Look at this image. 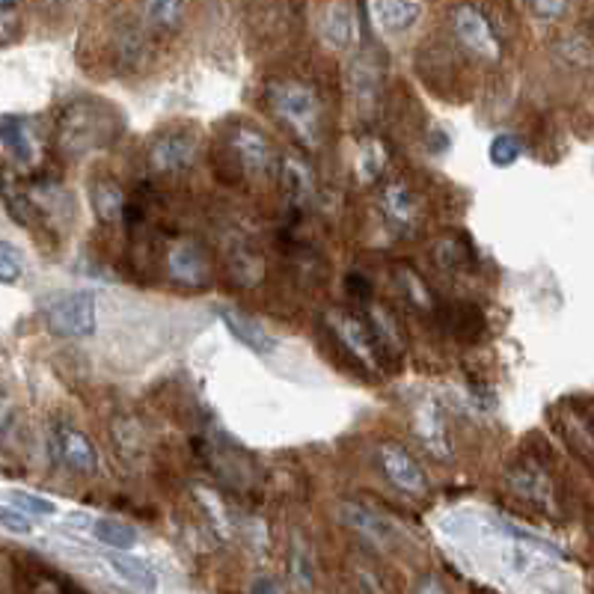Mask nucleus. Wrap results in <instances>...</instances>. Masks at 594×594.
Wrapping results in <instances>:
<instances>
[{
    "mask_svg": "<svg viewBox=\"0 0 594 594\" xmlns=\"http://www.w3.org/2000/svg\"><path fill=\"white\" fill-rule=\"evenodd\" d=\"M0 520H3V527L10 529V532H30V520H27V515H15V508H10V505H3Z\"/></svg>",
    "mask_w": 594,
    "mask_h": 594,
    "instance_id": "2f4dec72",
    "label": "nucleus"
},
{
    "mask_svg": "<svg viewBox=\"0 0 594 594\" xmlns=\"http://www.w3.org/2000/svg\"><path fill=\"white\" fill-rule=\"evenodd\" d=\"M167 270L173 280L181 282V286H191V289H200L212 280V262L205 256V250L193 241H179L169 248Z\"/></svg>",
    "mask_w": 594,
    "mask_h": 594,
    "instance_id": "1a4fd4ad",
    "label": "nucleus"
},
{
    "mask_svg": "<svg viewBox=\"0 0 594 594\" xmlns=\"http://www.w3.org/2000/svg\"><path fill=\"white\" fill-rule=\"evenodd\" d=\"M92 535H96V541H101L104 547L116 549V553H125V549L137 547V529L123 523V520H113V517H99V520H92Z\"/></svg>",
    "mask_w": 594,
    "mask_h": 594,
    "instance_id": "412c9836",
    "label": "nucleus"
},
{
    "mask_svg": "<svg viewBox=\"0 0 594 594\" xmlns=\"http://www.w3.org/2000/svg\"><path fill=\"white\" fill-rule=\"evenodd\" d=\"M220 318H224L226 330L232 333V339H238L241 345L250 347L258 357H268V354L277 351V337L262 321H256V318L238 313V309H224Z\"/></svg>",
    "mask_w": 594,
    "mask_h": 594,
    "instance_id": "2eb2a0df",
    "label": "nucleus"
},
{
    "mask_svg": "<svg viewBox=\"0 0 594 594\" xmlns=\"http://www.w3.org/2000/svg\"><path fill=\"white\" fill-rule=\"evenodd\" d=\"M253 594H280V585L274 583V580H258L253 585Z\"/></svg>",
    "mask_w": 594,
    "mask_h": 594,
    "instance_id": "473e14b6",
    "label": "nucleus"
},
{
    "mask_svg": "<svg viewBox=\"0 0 594 594\" xmlns=\"http://www.w3.org/2000/svg\"><path fill=\"white\" fill-rule=\"evenodd\" d=\"M108 565H111L113 571L119 573V580H125L128 585H135V589H140V592L152 594L157 589L155 571H152L143 559L125 556V553H111V556H108Z\"/></svg>",
    "mask_w": 594,
    "mask_h": 594,
    "instance_id": "aec40b11",
    "label": "nucleus"
},
{
    "mask_svg": "<svg viewBox=\"0 0 594 594\" xmlns=\"http://www.w3.org/2000/svg\"><path fill=\"white\" fill-rule=\"evenodd\" d=\"M448 330L458 339H464V342H472V339L482 333V313H479V306L458 303L452 309V315H448Z\"/></svg>",
    "mask_w": 594,
    "mask_h": 594,
    "instance_id": "a878e982",
    "label": "nucleus"
},
{
    "mask_svg": "<svg viewBox=\"0 0 594 594\" xmlns=\"http://www.w3.org/2000/svg\"><path fill=\"white\" fill-rule=\"evenodd\" d=\"M7 505L15 508L18 515L27 517H48L56 511V505L51 503V500L30 494V491H10V494H7Z\"/></svg>",
    "mask_w": 594,
    "mask_h": 594,
    "instance_id": "bb28decb",
    "label": "nucleus"
},
{
    "mask_svg": "<svg viewBox=\"0 0 594 594\" xmlns=\"http://www.w3.org/2000/svg\"><path fill=\"white\" fill-rule=\"evenodd\" d=\"M529 10L541 22H556L565 12L571 10V0H527Z\"/></svg>",
    "mask_w": 594,
    "mask_h": 594,
    "instance_id": "c756f323",
    "label": "nucleus"
},
{
    "mask_svg": "<svg viewBox=\"0 0 594 594\" xmlns=\"http://www.w3.org/2000/svg\"><path fill=\"white\" fill-rule=\"evenodd\" d=\"M327 327H330V333L337 339L339 345L345 347L351 359H357L363 369L375 371L381 366V351H378V342L371 337L369 321H363L354 313H337L327 315Z\"/></svg>",
    "mask_w": 594,
    "mask_h": 594,
    "instance_id": "39448f33",
    "label": "nucleus"
},
{
    "mask_svg": "<svg viewBox=\"0 0 594 594\" xmlns=\"http://www.w3.org/2000/svg\"><path fill=\"white\" fill-rule=\"evenodd\" d=\"M143 15L157 30H176L185 15V0H143Z\"/></svg>",
    "mask_w": 594,
    "mask_h": 594,
    "instance_id": "b1692460",
    "label": "nucleus"
},
{
    "mask_svg": "<svg viewBox=\"0 0 594 594\" xmlns=\"http://www.w3.org/2000/svg\"><path fill=\"white\" fill-rule=\"evenodd\" d=\"M416 434H419V440L426 443V448L434 458H448L446 426H443V416H440L438 404L434 402L419 404V410H416Z\"/></svg>",
    "mask_w": 594,
    "mask_h": 594,
    "instance_id": "f3484780",
    "label": "nucleus"
},
{
    "mask_svg": "<svg viewBox=\"0 0 594 594\" xmlns=\"http://www.w3.org/2000/svg\"><path fill=\"white\" fill-rule=\"evenodd\" d=\"M229 149L241 164L244 173L250 176H265L270 169V143L268 137L250 128V125H236L232 135H229Z\"/></svg>",
    "mask_w": 594,
    "mask_h": 594,
    "instance_id": "9b49d317",
    "label": "nucleus"
},
{
    "mask_svg": "<svg viewBox=\"0 0 594 594\" xmlns=\"http://www.w3.org/2000/svg\"><path fill=\"white\" fill-rule=\"evenodd\" d=\"M0 143L10 161H15L18 167H34L39 157V137L30 119L24 116H3L0 123Z\"/></svg>",
    "mask_w": 594,
    "mask_h": 594,
    "instance_id": "f8f14e48",
    "label": "nucleus"
},
{
    "mask_svg": "<svg viewBox=\"0 0 594 594\" xmlns=\"http://www.w3.org/2000/svg\"><path fill=\"white\" fill-rule=\"evenodd\" d=\"M505 484L515 491L520 500L539 505V508H547L553 505V482L549 476L535 464H515L511 470L505 472Z\"/></svg>",
    "mask_w": 594,
    "mask_h": 594,
    "instance_id": "4468645a",
    "label": "nucleus"
},
{
    "mask_svg": "<svg viewBox=\"0 0 594 594\" xmlns=\"http://www.w3.org/2000/svg\"><path fill=\"white\" fill-rule=\"evenodd\" d=\"M265 99H268L270 111L280 116L282 123L289 125L301 143L315 147L321 140V123H325V113H321V101L301 80H270L265 87Z\"/></svg>",
    "mask_w": 594,
    "mask_h": 594,
    "instance_id": "f03ea898",
    "label": "nucleus"
},
{
    "mask_svg": "<svg viewBox=\"0 0 594 594\" xmlns=\"http://www.w3.org/2000/svg\"><path fill=\"white\" fill-rule=\"evenodd\" d=\"M371 22L383 34H404L410 30L422 12L419 0H371Z\"/></svg>",
    "mask_w": 594,
    "mask_h": 594,
    "instance_id": "dca6fc26",
    "label": "nucleus"
},
{
    "mask_svg": "<svg viewBox=\"0 0 594 594\" xmlns=\"http://www.w3.org/2000/svg\"><path fill=\"white\" fill-rule=\"evenodd\" d=\"M378 464H381L383 476L390 479L393 488H399L402 494L422 496L428 491V479L422 467L410 458V452L399 443H381L378 446Z\"/></svg>",
    "mask_w": 594,
    "mask_h": 594,
    "instance_id": "0eeeda50",
    "label": "nucleus"
},
{
    "mask_svg": "<svg viewBox=\"0 0 594 594\" xmlns=\"http://www.w3.org/2000/svg\"><path fill=\"white\" fill-rule=\"evenodd\" d=\"M339 520L345 523L351 532H357L359 539H366L375 547H393L395 544V529L393 523L381 517L378 511H371L359 503H342L339 505Z\"/></svg>",
    "mask_w": 594,
    "mask_h": 594,
    "instance_id": "9d476101",
    "label": "nucleus"
},
{
    "mask_svg": "<svg viewBox=\"0 0 594 594\" xmlns=\"http://www.w3.org/2000/svg\"><path fill=\"white\" fill-rule=\"evenodd\" d=\"M197 157V137L191 131H164L157 135V140L149 147V164L157 173H179V169L191 167Z\"/></svg>",
    "mask_w": 594,
    "mask_h": 594,
    "instance_id": "6e6552de",
    "label": "nucleus"
},
{
    "mask_svg": "<svg viewBox=\"0 0 594 594\" xmlns=\"http://www.w3.org/2000/svg\"><path fill=\"white\" fill-rule=\"evenodd\" d=\"M92 208L99 214L101 224H113L123 217V191L113 181H99L92 188Z\"/></svg>",
    "mask_w": 594,
    "mask_h": 594,
    "instance_id": "393cba45",
    "label": "nucleus"
},
{
    "mask_svg": "<svg viewBox=\"0 0 594 594\" xmlns=\"http://www.w3.org/2000/svg\"><path fill=\"white\" fill-rule=\"evenodd\" d=\"M119 135H123V116L101 99L72 101L56 119V147L68 157L101 152L113 147Z\"/></svg>",
    "mask_w": 594,
    "mask_h": 594,
    "instance_id": "f257e3e1",
    "label": "nucleus"
},
{
    "mask_svg": "<svg viewBox=\"0 0 594 594\" xmlns=\"http://www.w3.org/2000/svg\"><path fill=\"white\" fill-rule=\"evenodd\" d=\"M369 330L375 342H378V351H381V359H399L404 354V339L399 333V327L390 318L387 309H371L369 313Z\"/></svg>",
    "mask_w": 594,
    "mask_h": 594,
    "instance_id": "a211bd4d",
    "label": "nucleus"
},
{
    "mask_svg": "<svg viewBox=\"0 0 594 594\" xmlns=\"http://www.w3.org/2000/svg\"><path fill=\"white\" fill-rule=\"evenodd\" d=\"M24 270H27V258H24V253L15 244H10V241H3L0 244V280L7 282V286H12V282L22 277Z\"/></svg>",
    "mask_w": 594,
    "mask_h": 594,
    "instance_id": "cd10ccee",
    "label": "nucleus"
},
{
    "mask_svg": "<svg viewBox=\"0 0 594 594\" xmlns=\"http://www.w3.org/2000/svg\"><path fill=\"white\" fill-rule=\"evenodd\" d=\"M289 580H292V589L298 594L313 592V556H309V547H306L301 539L292 541V553H289Z\"/></svg>",
    "mask_w": 594,
    "mask_h": 594,
    "instance_id": "5701e85b",
    "label": "nucleus"
},
{
    "mask_svg": "<svg viewBox=\"0 0 594 594\" xmlns=\"http://www.w3.org/2000/svg\"><path fill=\"white\" fill-rule=\"evenodd\" d=\"M419 594H446V592H443V585H440L438 580H426L422 589H419Z\"/></svg>",
    "mask_w": 594,
    "mask_h": 594,
    "instance_id": "72a5a7b5",
    "label": "nucleus"
},
{
    "mask_svg": "<svg viewBox=\"0 0 594 594\" xmlns=\"http://www.w3.org/2000/svg\"><path fill=\"white\" fill-rule=\"evenodd\" d=\"M520 152H523V147H520V140L515 135H500L494 137V143L488 149V157H491L494 167H511L520 157Z\"/></svg>",
    "mask_w": 594,
    "mask_h": 594,
    "instance_id": "c85d7f7f",
    "label": "nucleus"
},
{
    "mask_svg": "<svg viewBox=\"0 0 594 594\" xmlns=\"http://www.w3.org/2000/svg\"><path fill=\"white\" fill-rule=\"evenodd\" d=\"M51 452L66 470L80 472V476L99 472V452L90 443V438L80 434L78 428L63 426V422L51 428Z\"/></svg>",
    "mask_w": 594,
    "mask_h": 594,
    "instance_id": "423d86ee",
    "label": "nucleus"
},
{
    "mask_svg": "<svg viewBox=\"0 0 594 594\" xmlns=\"http://www.w3.org/2000/svg\"><path fill=\"white\" fill-rule=\"evenodd\" d=\"M452 34L458 39L460 46L467 48L470 54H476L479 60H500V36H496L494 24L488 22L479 7L472 3H458L452 10Z\"/></svg>",
    "mask_w": 594,
    "mask_h": 594,
    "instance_id": "20e7f679",
    "label": "nucleus"
},
{
    "mask_svg": "<svg viewBox=\"0 0 594 594\" xmlns=\"http://www.w3.org/2000/svg\"><path fill=\"white\" fill-rule=\"evenodd\" d=\"M383 214L390 217V224L395 226H410L416 217V202L410 197V191L404 188V185H387V191H383Z\"/></svg>",
    "mask_w": 594,
    "mask_h": 594,
    "instance_id": "4be33fe9",
    "label": "nucleus"
},
{
    "mask_svg": "<svg viewBox=\"0 0 594 594\" xmlns=\"http://www.w3.org/2000/svg\"><path fill=\"white\" fill-rule=\"evenodd\" d=\"M318 34L325 39V46L345 51L354 46V36H357V18L354 10L347 7L345 0H330L321 15H318Z\"/></svg>",
    "mask_w": 594,
    "mask_h": 594,
    "instance_id": "ddd939ff",
    "label": "nucleus"
},
{
    "mask_svg": "<svg viewBox=\"0 0 594 594\" xmlns=\"http://www.w3.org/2000/svg\"><path fill=\"white\" fill-rule=\"evenodd\" d=\"M282 191L289 197L294 208H303L313 202V176L303 167L298 157H286L282 161Z\"/></svg>",
    "mask_w": 594,
    "mask_h": 594,
    "instance_id": "6ab92c4d",
    "label": "nucleus"
},
{
    "mask_svg": "<svg viewBox=\"0 0 594 594\" xmlns=\"http://www.w3.org/2000/svg\"><path fill=\"white\" fill-rule=\"evenodd\" d=\"M383 167V147L378 143H366V147L359 149V173H366V176H375V173H381Z\"/></svg>",
    "mask_w": 594,
    "mask_h": 594,
    "instance_id": "7c9ffc66",
    "label": "nucleus"
},
{
    "mask_svg": "<svg viewBox=\"0 0 594 594\" xmlns=\"http://www.w3.org/2000/svg\"><path fill=\"white\" fill-rule=\"evenodd\" d=\"M42 318L56 337L87 339L96 333V298L87 292L60 294L54 301H48Z\"/></svg>",
    "mask_w": 594,
    "mask_h": 594,
    "instance_id": "7ed1b4c3",
    "label": "nucleus"
}]
</instances>
